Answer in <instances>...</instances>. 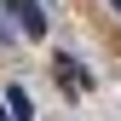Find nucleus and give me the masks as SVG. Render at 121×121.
Returning a JSON list of instances; mask_svg holds the SVG:
<instances>
[{
	"label": "nucleus",
	"instance_id": "3",
	"mask_svg": "<svg viewBox=\"0 0 121 121\" xmlns=\"http://www.w3.org/2000/svg\"><path fill=\"white\" fill-rule=\"evenodd\" d=\"M6 98H12V110H17V121H29V115H35V104H29V92H23V86H6Z\"/></svg>",
	"mask_w": 121,
	"mask_h": 121
},
{
	"label": "nucleus",
	"instance_id": "4",
	"mask_svg": "<svg viewBox=\"0 0 121 121\" xmlns=\"http://www.w3.org/2000/svg\"><path fill=\"white\" fill-rule=\"evenodd\" d=\"M0 121H17V110H12V98H0Z\"/></svg>",
	"mask_w": 121,
	"mask_h": 121
},
{
	"label": "nucleus",
	"instance_id": "5",
	"mask_svg": "<svg viewBox=\"0 0 121 121\" xmlns=\"http://www.w3.org/2000/svg\"><path fill=\"white\" fill-rule=\"evenodd\" d=\"M110 6H115V12H121V0H110Z\"/></svg>",
	"mask_w": 121,
	"mask_h": 121
},
{
	"label": "nucleus",
	"instance_id": "2",
	"mask_svg": "<svg viewBox=\"0 0 121 121\" xmlns=\"http://www.w3.org/2000/svg\"><path fill=\"white\" fill-rule=\"evenodd\" d=\"M52 69H58V86H64V92H86V86H92V81H86V69L75 64L69 52H58V64H52Z\"/></svg>",
	"mask_w": 121,
	"mask_h": 121
},
{
	"label": "nucleus",
	"instance_id": "1",
	"mask_svg": "<svg viewBox=\"0 0 121 121\" xmlns=\"http://www.w3.org/2000/svg\"><path fill=\"white\" fill-rule=\"evenodd\" d=\"M0 6L17 17V29H23L29 40H40V35H46V12H40V0H0Z\"/></svg>",
	"mask_w": 121,
	"mask_h": 121
}]
</instances>
